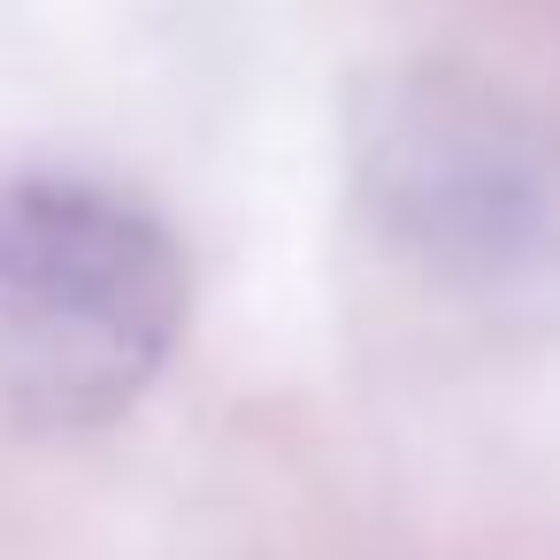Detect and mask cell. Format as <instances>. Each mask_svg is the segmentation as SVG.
Masks as SVG:
<instances>
[{
	"label": "cell",
	"instance_id": "6da1fadb",
	"mask_svg": "<svg viewBox=\"0 0 560 560\" xmlns=\"http://www.w3.org/2000/svg\"><path fill=\"white\" fill-rule=\"evenodd\" d=\"M185 254L124 192L0 177V399L32 422L124 415L185 330Z\"/></svg>",
	"mask_w": 560,
	"mask_h": 560
}]
</instances>
